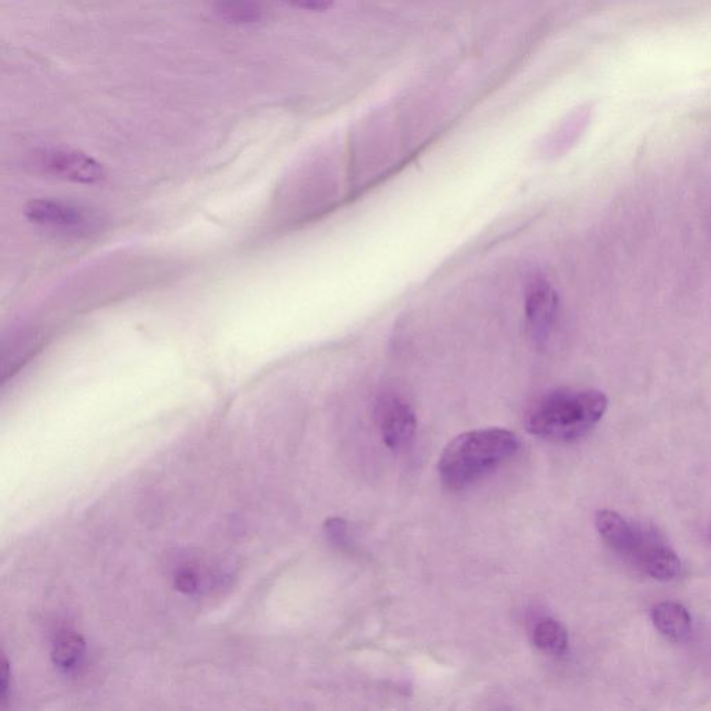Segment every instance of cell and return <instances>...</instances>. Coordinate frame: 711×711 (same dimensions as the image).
<instances>
[{
    "instance_id": "6da1fadb",
    "label": "cell",
    "mask_w": 711,
    "mask_h": 711,
    "mask_svg": "<svg viewBox=\"0 0 711 711\" xmlns=\"http://www.w3.org/2000/svg\"><path fill=\"white\" fill-rule=\"evenodd\" d=\"M607 406L609 399L596 389H556L532 403L525 428L549 441H575L602 420Z\"/></svg>"
},
{
    "instance_id": "7a4b0ae2",
    "label": "cell",
    "mask_w": 711,
    "mask_h": 711,
    "mask_svg": "<svg viewBox=\"0 0 711 711\" xmlns=\"http://www.w3.org/2000/svg\"><path fill=\"white\" fill-rule=\"evenodd\" d=\"M520 446V438L505 428L464 432L443 450L438 463L439 475L446 487L459 491L512 459Z\"/></svg>"
},
{
    "instance_id": "3957f363",
    "label": "cell",
    "mask_w": 711,
    "mask_h": 711,
    "mask_svg": "<svg viewBox=\"0 0 711 711\" xmlns=\"http://www.w3.org/2000/svg\"><path fill=\"white\" fill-rule=\"evenodd\" d=\"M39 164L46 174L75 184H96L106 175L102 164L74 149L45 150L39 156Z\"/></svg>"
},
{
    "instance_id": "277c9868",
    "label": "cell",
    "mask_w": 711,
    "mask_h": 711,
    "mask_svg": "<svg viewBox=\"0 0 711 711\" xmlns=\"http://www.w3.org/2000/svg\"><path fill=\"white\" fill-rule=\"evenodd\" d=\"M24 213L32 223L56 230L82 231L95 224V217L87 210L60 200H32Z\"/></svg>"
},
{
    "instance_id": "5b68a950",
    "label": "cell",
    "mask_w": 711,
    "mask_h": 711,
    "mask_svg": "<svg viewBox=\"0 0 711 711\" xmlns=\"http://www.w3.org/2000/svg\"><path fill=\"white\" fill-rule=\"evenodd\" d=\"M378 421L382 441L389 449L405 448L416 434L417 418L412 407L393 396L385 398L378 406Z\"/></svg>"
},
{
    "instance_id": "8992f818",
    "label": "cell",
    "mask_w": 711,
    "mask_h": 711,
    "mask_svg": "<svg viewBox=\"0 0 711 711\" xmlns=\"http://www.w3.org/2000/svg\"><path fill=\"white\" fill-rule=\"evenodd\" d=\"M557 295L549 282L538 280L531 285L527 296V319L535 337L542 339L549 334L556 320Z\"/></svg>"
},
{
    "instance_id": "52a82bcc",
    "label": "cell",
    "mask_w": 711,
    "mask_h": 711,
    "mask_svg": "<svg viewBox=\"0 0 711 711\" xmlns=\"http://www.w3.org/2000/svg\"><path fill=\"white\" fill-rule=\"evenodd\" d=\"M595 524L603 541L621 555H628L637 549V534L617 512L600 510L596 514Z\"/></svg>"
},
{
    "instance_id": "ba28073f",
    "label": "cell",
    "mask_w": 711,
    "mask_h": 711,
    "mask_svg": "<svg viewBox=\"0 0 711 711\" xmlns=\"http://www.w3.org/2000/svg\"><path fill=\"white\" fill-rule=\"evenodd\" d=\"M652 618L660 634L670 641L681 642L691 634V614L680 603H660L653 609Z\"/></svg>"
},
{
    "instance_id": "9c48e42d",
    "label": "cell",
    "mask_w": 711,
    "mask_h": 711,
    "mask_svg": "<svg viewBox=\"0 0 711 711\" xmlns=\"http://www.w3.org/2000/svg\"><path fill=\"white\" fill-rule=\"evenodd\" d=\"M641 563L650 577L659 581H671L681 573V560L674 550L652 543V546H638Z\"/></svg>"
},
{
    "instance_id": "30bf717a",
    "label": "cell",
    "mask_w": 711,
    "mask_h": 711,
    "mask_svg": "<svg viewBox=\"0 0 711 711\" xmlns=\"http://www.w3.org/2000/svg\"><path fill=\"white\" fill-rule=\"evenodd\" d=\"M532 641L542 652L563 655L568 646L567 630L553 618H541L532 628Z\"/></svg>"
},
{
    "instance_id": "8fae6325",
    "label": "cell",
    "mask_w": 711,
    "mask_h": 711,
    "mask_svg": "<svg viewBox=\"0 0 711 711\" xmlns=\"http://www.w3.org/2000/svg\"><path fill=\"white\" fill-rule=\"evenodd\" d=\"M593 114L592 103H585V105L578 106L573 112L568 114L563 123L559 125L555 134H553L552 141H549V146L553 148L564 149L568 148L575 139L580 137L581 132L587 128L589 121Z\"/></svg>"
},
{
    "instance_id": "7c38bea8",
    "label": "cell",
    "mask_w": 711,
    "mask_h": 711,
    "mask_svg": "<svg viewBox=\"0 0 711 711\" xmlns=\"http://www.w3.org/2000/svg\"><path fill=\"white\" fill-rule=\"evenodd\" d=\"M85 653V642L80 635L69 634L57 639L52 650L53 664L57 670L69 674L80 666Z\"/></svg>"
},
{
    "instance_id": "4fadbf2b",
    "label": "cell",
    "mask_w": 711,
    "mask_h": 711,
    "mask_svg": "<svg viewBox=\"0 0 711 711\" xmlns=\"http://www.w3.org/2000/svg\"><path fill=\"white\" fill-rule=\"evenodd\" d=\"M175 588L180 592L191 593L198 592L199 589V578L195 571L192 570H182L178 573L177 578H175Z\"/></svg>"
},
{
    "instance_id": "5bb4252c",
    "label": "cell",
    "mask_w": 711,
    "mask_h": 711,
    "mask_svg": "<svg viewBox=\"0 0 711 711\" xmlns=\"http://www.w3.org/2000/svg\"><path fill=\"white\" fill-rule=\"evenodd\" d=\"M325 532L328 538L335 545H345L346 542V523L341 518H330L325 523Z\"/></svg>"
},
{
    "instance_id": "9a60e30c",
    "label": "cell",
    "mask_w": 711,
    "mask_h": 711,
    "mask_svg": "<svg viewBox=\"0 0 711 711\" xmlns=\"http://www.w3.org/2000/svg\"><path fill=\"white\" fill-rule=\"evenodd\" d=\"M287 2L310 12H325L334 6V0H287Z\"/></svg>"
}]
</instances>
